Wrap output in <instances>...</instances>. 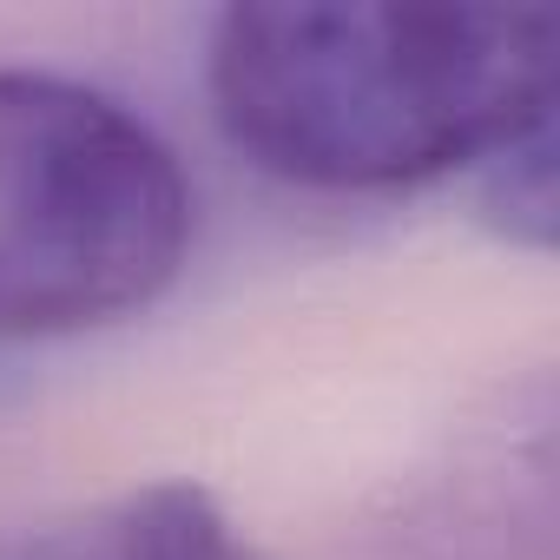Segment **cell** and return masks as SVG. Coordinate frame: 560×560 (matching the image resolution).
<instances>
[{
	"label": "cell",
	"mask_w": 560,
	"mask_h": 560,
	"mask_svg": "<svg viewBox=\"0 0 560 560\" xmlns=\"http://www.w3.org/2000/svg\"><path fill=\"white\" fill-rule=\"evenodd\" d=\"M191 250V178L126 100L0 67V343L106 330Z\"/></svg>",
	"instance_id": "2"
},
{
	"label": "cell",
	"mask_w": 560,
	"mask_h": 560,
	"mask_svg": "<svg viewBox=\"0 0 560 560\" xmlns=\"http://www.w3.org/2000/svg\"><path fill=\"white\" fill-rule=\"evenodd\" d=\"M119 560H257V547L231 527L211 488L198 481H152L126 501L119 527Z\"/></svg>",
	"instance_id": "3"
},
{
	"label": "cell",
	"mask_w": 560,
	"mask_h": 560,
	"mask_svg": "<svg viewBox=\"0 0 560 560\" xmlns=\"http://www.w3.org/2000/svg\"><path fill=\"white\" fill-rule=\"evenodd\" d=\"M205 93L231 152L304 191L475 172L560 106L553 8L270 0L224 8Z\"/></svg>",
	"instance_id": "1"
},
{
	"label": "cell",
	"mask_w": 560,
	"mask_h": 560,
	"mask_svg": "<svg viewBox=\"0 0 560 560\" xmlns=\"http://www.w3.org/2000/svg\"><path fill=\"white\" fill-rule=\"evenodd\" d=\"M553 165H560L553 119L527 126L494 159L475 165V205H481V218L508 244H521V250H553V224H560V178H553Z\"/></svg>",
	"instance_id": "4"
}]
</instances>
